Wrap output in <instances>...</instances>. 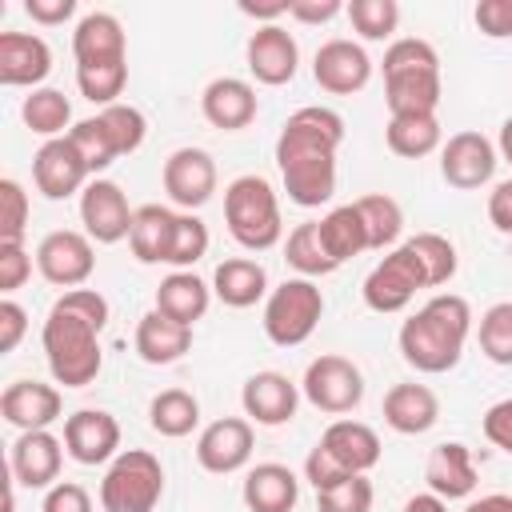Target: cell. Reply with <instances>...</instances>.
Segmentation results:
<instances>
[{
    "label": "cell",
    "mask_w": 512,
    "mask_h": 512,
    "mask_svg": "<svg viewBox=\"0 0 512 512\" xmlns=\"http://www.w3.org/2000/svg\"><path fill=\"white\" fill-rule=\"evenodd\" d=\"M32 276V256L24 244H0V292L12 296Z\"/></svg>",
    "instance_id": "48"
},
{
    "label": "cell",
    "mask_w": 512,
    "mask_h": 512,
    "mask_svg": "<svg viewBox=\"0 0 512 512\" xmlns=\"http://www.w3.org/2000/svg\"><path fill=\"white\" fill-rule=\"evenodd\" d=\"M312 80L328 96H356L372 80V56L356 40H344V36L324 40L312 56Z\"/></svg>",
    "instance_id": "14"
},
{
    "label": "cell",
    "mask_w": 512,
    "mask_h": 512,
    "mask_svg": "<svg viewBox=\"0 0 512 512\" xmlns=\"http://www.w3.org/2000/svg\"><path fill=\"white\" fill-rule=\"evenodd\" d=\"M68 140H72V148L80 152V160L88 164L92 176H100L104 168H112V160H120L116 148H112V140H108V132H104V124H100V116L76 120L72 132H68Z\"/></svg>",
    "instance_id": "45"
},
{
    "label": "cell",
    "mask_w": 512,
    "mask_h": 512,
    "mask_svg": "<svg viewBox=\"0 0 512 512\" xmlns=\"http://www.w3.org/2000/svg\"><path fill=\"white\" fill-rule=\"evenodd\" d=\"M240 496H244L248 512H292L296 500H300V480L288 464L268 460V464L248 468Z\"/></svg>",
    "instance_id": "28"
},
{
    "label": "cell",
    "mask_w": 512,
    "mask_h": 512,
    "mask_svg": "<svg viewBox=\"0 0 512 512\" xmlns=\"http://www.w3.org/2000/svg\"><path fill=\"white\" fill-rule=\"evenodd\" d=\"M384 424L400 436H420L428 432L436 420H440V400L428 384H416V380H404V384H392L384 392Z\"/></svg>",
    "instance_id": "26"
},
{
    "label": "cell",
    "mask_w": 512,
    "mask_h": 512,
    "mask_svg": "<svg viewBox=\"0 0 512 512\" xmlns=\"http://www.w3.org/2000/svg\"><path fill=\"white\" fill-rule=\"evenodd\" d=\"M244 60H248V72L256 84H268V88H280V84H292L296 80V68H300V44L288 28L280 24H260L248 44H244Z\"/></svg>",
    "instance_id": "17"
},
{
    "label": "cell",
    "mask_w": 512,
    "mask_h": 512,
    "mask_svg": "<svg viewBox=\"0 0 512 512\" xmlns=\"http://www.w3.org/2000/svg\"><path fill=\"white\" fill-rule=\"evenodd\" d=\"M60 464H64V440L52 436L48 428L40 432H20L8 448V472L24 488H52L60 484Z\"/></svg>",
    "instance_id": "20"
},
{
    "label": "cell",
    "mask_w": 512,
    "mask_h": 512,
    "mask_svg": "<svg viewBox=\"0 0 512 512\" xmlns=\"http://www.w3.org/2000/svg\"><path fill=\"white\" fill-rule=\"evenodd\" d=\"M480 428H484V436H488V444H492V448H500V452H508V456H512V396H504V400L488 404V412H484Z\"/></svg>",
    "instance_id": "51"
},
{
    "label": "cell",
    "mask_w": 512,
    "mask_h": 512,
    "mask_svg": "<svg viewBox=\"0 0 512 512\" xmlns=\"http://www.w3.org/2000/svg\"><path fill=\"white\" fill-rule=\"evenodd\" d=\"M320 244L324 252L336 260V268L360 252H368V232H364V220L356 212V200L352 204H336L332 212H324L320 220Z\"/></svg>",
    "instance_id": "33"
},
{
    "label": "cell",
    "mask_w": 512,
    "mask_h": 512,
    "mask_svg": "<svg viewBox=\"0 0 512 512\" xmlns=\"http://www.w3.org/2000/svg\"><path fill=\"white\" fill-rule=\"evenodd\" d=\"M212 296L228 308H252L256 300H268V272L252 256H228L212 272Z\"/></svg>",
    "instance_id": "30"
},
{
    "label": "cell",
    "mask_w": 512,
    "mask_h": 512,
    "mask_svg": "<svg viewBox=\"0 0 512 512\" xmlns=\"http://www.w3.org/2000/svg\"><path fill=\"white\" fill-rule=\"evenodd\" d=\"M20 120L36 136L56 140V136L72 132V104H68V96L60 88H32L24 96V104H20Z\"/></svg>",
    "instance_id": "34"
},
{
    "label": "cell",
    "mask_w": 512,
    "mask_h": 512,
    "mask_svg": "<svg viewBox=\"0 0 512 512\" xmlns=\"http://www.w3.org/2000/svg\"><path fill=\"white\" fill-rule=\"evenodd\" d=\"M32 180H36V192L44 200H68L76 192L88 188L92 172L88 164L80 160V152L72 148L68 136H56V140H44L32 156Z\"/></svg>",
    "instance_id": "18"
},
{
    "label": "cell",
    "mask_w": 512,
    "mask_h": 512,
    "mask_svg": "<svg viewBox=\"0 0 512 512\" xmlns=\"http://www.w3.org/2000/svg\"><path fill=\"white\" fill-rule=\"evenodd\" d=\"M344 476H348V472H344V468H340V464H336V460H332V456H328L320 444H316V448L304 456V480H308L316 492H324V488L340 484Z\"/></svg>",
    "instance_id": "52"
},
{
    "label": "cell",
    "mask_w": 512,
    "mask_h": 512,
    "mask_svg": "<svg viewBox=\"0 0 512 512\" xmlns=\"http://www.w3.org/2000/svg\"><path fill=\"white\" fill-rule=\"evenodd\" d=\"M468 336H472V304L456 292H440L400 324L396 344L408 368L424 376H440L460 364Z\"/></svg>",
    "instance_id": "3"
},
{
    "label": "cell",
    "mask_w": 512,
    "mask_h": 512,
    "mask_svg": "<svg viewBox=\"0 0 512 512\" xmlns=\"http://www.w3.org/2000/svg\"><path fill=\"white\" fill-rule=\"evenodd\" d=\"M404 244H408L412 256L420 260L428 288H440V284H448V280L456 276V264H460V260H456V244H452L448 236H440V232H416V236H408Z\"/></svg>",
    "instance_id": "39"
},
{
    "label": "cell",
    "mask_w": 512,
    "mask_h": 512,
    "mask_svg": "<svg viewBox=\"0 0 512 512\" xmlns=\"http://www.w3.org/2000/svg\"><path fill=\"white\" fill-rule=\"evenodd\" d=\"M376 488L368 476H344L340 484L316 492V512H372Z\"/></svg>",
    "instance_id": "46"
},
{
    "label": "cell",
    "mask_w": 512,
    "mask_h": 512,
    "mask_svg": "<svg viewBox=\"0 0 512 512\" xmlns=\"http://www.w3.org/2000/svg\"><path fill=\"white\" fill-rule=\"evenodd\" d=\"M200 112H204V120H208L212 128H220V132H240V128H248V124L256 120V112H260L256 88H252L248 80H240V76H216V80H208L204 92H200Z\"/></svg>",
    "instance_id": "25"
},
{
    "label": "cell",
    "mask_w": 512,
    "mask_h": 512,
    "mask_svg": "<svg viewBox=\"0 0 512 512\" xmlns=\"http://www.w3.org/2000/svg\"><path fill=\"white\" fill-rule=\"evenodd\" d=\"M344 144V116L324 104L296 108L276 136V168L284 192L300 208H320L336 196V152Z\"/></svg>",
    "instance_id": "1"
},
{
    "label": "cell",
    "mask_w": 512,
    "mask_h": 512,
    "mask_svg": "<svg viewBox=\"0 0 512 512\" xmlns=\"http://www.w3.org/2000/svg\"><path fill=\"white\" fill-rule=\"evenodd\" d=\"M324 316V292L316 280H304V276H292L284 284H276L264 300V336L276 344V348H296L304 344L316 324Z\"/></svg>",
    "instance_id": "7"
},
{
    "label": "cell",
    "mask_w": 512,
    "mask_h": 512,
    "mask_svg": "<svg viewBox=\"0 0 512 512\" xmlns=\"http://www.w3.org/2000/svg\"><path fill=\"white\" fill-rule=\"evenodd\" d=\"M356 212L368 232V252H392L404 232V208L388 192H368L356 200Z\"/></svg>",
    "instance_id": "35"
},
{
    "label": "cell",
    "mask_w": 512,
    "mask_h": 512,
    "mask_svg": "<svg viewBox=\"0 0 512 512\" xmlns=\"http://www.w3.org/2000/svg\"><path fill=\"white\" fill-rule=\"evenodd\" d=\"M384 104L388 116H436L440 108V56L428 40L420 36H404L392 40L384 60Z\"/></svg>",
    "instance_id": "4"
},
{
    "label": "cell",
    "mask_w": 512,
    "mask_h": 512,
    "mask_svg": "<svg viewBox=\"0 0 512 512\" xmlns=\"http://www.w3.org/2000/svg\"><path fill=\"white\" fill-rule=\"evenodd\" d=\"M64 452L84 464H112L120 456V420L104 408H80L64 420Z\"/></svg>",
    "instance_id": "15"
},
{
    "label": "cell",
    "mask_w": 512,
    "mask_h": 512,
    "mask_svg": "<svg viewBox=\"0 0 512 512\" xmlns=\"http://www.w3.org/2000/svg\"><path fill=\"white\" fill-rule=\"evenodd\" d=\"M476 336H480V352L492 364L512 368V300H500V304L484 308Z\"/></svg>",
    "instance_id": "43"
},
{
    "label": "cell",
    "mask_w": 512,
    "mask_h": 512,
    "mask_svg": "<svg viewBox=\"0 0 512 512\" xmlns=\"http://www.w3.org/2000/svg\"><path fill=\"white\" fill-rule=\"evenodd\" d=\"M136 208L128 204L124 188L108 176H92L88 188L80 192V224L92 244H120L132 232Z\"/></svg>",
    "instance_id": "13"
},
{
    "label": "cell",
    "mask_w": 512,
    "mask_h": 512,
    "mask_svg": "<svg viewBox=\"0 0 512 512\" xmlns=\"http://www.w3.org/2000/svg\"><path fill=\"white\" fill-rule=\"evenodd\" d=\"M424 480H428V492H436L440 500H468L480 484L472 448L460 444V440L436 444L424 460Z\"/></svg>",
    "instance_id": "24"
},
{
    "label": "cell",
    "mask_w": 512,
    "mask_h": 512,
    "mask_svg": "<svg viewBox=\"0 0 512 512\" xmlns=\"http://www.w3.org/2000/svg\"><path fill=\"white\" fill-rule=\"evenodd\" d=\"M252 420L248 416H220L196 436V464L212 476L240 472L252 460Z\"/></svg>",
    "instance_id": "16"
},
{
    "label": "cell",
    "mask_w": 512,
    "mask_h": 512,
    "mask_svg": "<svg viewBox=\"0 0 512 512\" xmlns=\"http://www.w3.org/2000/svg\"><path fill=\"white\" fill-rule=\"evenodd\" d=\"M360 40H388L400 24V4L396 0H352L344 8Z\"/></svg>",
    "instance_id": "44"
},
{
    "label": "cell",
    "mask_w": 512,
    "mask_h": 512,
    "mask_svg": "<svg viewBox=\"0 0 512 512\" xmlns=\"http://www.w3.org/2000/svg\"><path fill=\"white\" fill-rule=\"evenodd\" d=\"M224 224L228 236L244 248V252H268L280 244L284 236V216H280V196L276 188L256 176L244 172L224 188Z\"/></svg>",
    "instance_id": "5"
},
{
    "label": "cell",
    "mask_w": 512,
    "mask_h": 512,
    "mask_svg": "<svg viewBox=\"0 0 512 512\" xmlns=\"http://www.w3.org/2000/svg\"><path fill=\"white\" fill-rule=\"evenodd\" d=\"M36 272L56 284V288H84L88 276L96 272V248L88 232L76 228H56L36 244Z\"/></svg>",
    "instance_id": "10"
},
{
    "label": "cell",
    "mask_w": 512,
    "mask_h": 512,
    "mask_svg": "<svg viewBox=\"0 0 512 512\" xmlns=\"http://www.w3.org/2000/svg\"><path fill=\"white\" fill-rule=\"evenodd\" d=\"M160 496H164V464L148 448H124L100 480L104 512H156Z\"/></svg>",
    "instance_id": "6"
},
{
    "label": "cell",
    "mask_w": 512,
    "mask_h": 512,
    "mask_svg": "<svg viewBox=\"0 0 512 512\" xmlns=\"http://www.w3.org/2000/svg\"><path fill=\"white\" fill-rule=\"evenodd\" d=\"M40 512H92V496H88L84 484H76V480H60V484H52V488L44 492Z\"/></svg>",
    "instance_id": "50"
},
{
    "label": "cell",
    "mask_w": 512,
    "mask_h": 512,
    "mask_svg": "<svg viewBox=\"0 0 512 512\" xmlns=\"http://www.w3.org/2000/svg\"><path fill=\"white\" fill-rule=\"evenodd\" d=\"M300 392H304V400L312 408H320L328 416H348L364 400V372L348 356L324 352V356L308 360L304 380H300Z\"/></svg>",
    "instance_id": "8"
},
{
    "label": "cell",
    "mask_w": 512,
    "mask_h": 512,
    "mask_svg": "<svg viewBox=\"0 0 512 512\" xmlns=\"http://www.w3.org/2000/svg\"><path fill=\"white\" fill-rule=\"evenodd\" d=\"M348 476H368L376 464H380V436H376V428H368L364 420H348V416H340V420H332L324 432H320V440H316Z\"/></svg>",
    "instance_id": "23"
},
{
    "label": "cell",
    "mask_w": 512,
    "mask_h": 512,
    "mask_svg": "<svg viewBox=\"0 0 512 512\" xmlns=\"http://www.w3.org/2000/svg\"><path fill=\"white\" fill-rule=\"evenodd\" d=\"M24 12H28L36 24H44V28H56V24L72 20V12H76V0H24Z\"/></svg>",
    "instance_id": "56"
},
{
    "label": "cell",
    "mask_w": 512,
    "mask_h": 512,
    "mask_svg": "<svg viewBox=\"0 0 512 512\" xmlns=\"http://www.w3.org/2000/svg\"><path fill=\"white\" fill-rule=\"evenodd\" d=\"M208 224L196 212H176V232H172V248H168V264L172 272H192L196 260L208 256Z\"/></svg>",
    "instance_id": "41"
},
{
    "label": "cell",
    "mask_w": 512,
    "mask_h": 512,
    "mask_svg": "<svg viewBox=\"0 0 512 512\" xmlns=\"http://www.w3.org/2000/svg\"><path fill=\"white\" fill-rule=\"evenodd\" d=\"M160 180H164L168 200H172L180 212H196V208H204V204L216 196L220 172H216L212 152L184 144V148H176V152L164 160Z\"/></svg>",
    "instance_id": "12"
},
{
    "label": "cell",
    "mask_w": 512,
    "mask_h": 512,
    "mask_svg": "<svg viewBox=\"0 0 512 512\" xmlns=\"http://www.w3.org/2000/svg\"><path fill=\"white\" fill-rule=\"evenodd\" d=\"M240 408H244V416L252 420V424H260V428H280V424H288L292 416H296V408H300V384H292L284 372H276V368H260V372H252L248 380H244V388H240Z\"/></svg>",
    "instance_id": "19"
},
{
    "label": "cell",
    "mask_w": 512,
    "mask_h": 512,
    "mask_svg": "<svg viewBox=\"0 0 512 512\" xmlns=\"http://www.w3.org/2000/svg\"><path fill=\"white\" fill-rule=\"evenodd\" d=\"M472 20L488 40H508L512 36V0H480L472 8Z\"/></svg>",
    "instance_id": "49"
},
{
    "label": "cell",
    "mask_w": 512,
    "mask_h": 512,
    "mask_svg": "<svg viewBox=\"0 0 512 512\" xmlns=\"http://www.w3.org/2000/svg\"><path fill=\"white\" fill-rule=\"evenodd\" d=\"M344 8L348 4H340V0H288V16L300 20V24H328Z\"/></svg>",
    "instance_id": "54"
},
{
    "label": "cell",
    "mask_w": 512,
    "mask_h": 512,
    "mask_svg": "<svg viewBox=\"0 0 512 512\" xmlns=\"http://www.w3.org/2000/svg\"><path fill=\"white\" fill-rule=\"evenodd\" d=\"M404 512H448V500H440L436 492H416L404 500Z\"/></svg>",
    "instance_id": "58"
},
{
    "label": "cell",
    "mask_w": 512,
    "mask_h": 512,
    "mask_svg": "<svg viewBox=\"0 0 512 512\" xmlns=\"http://www.w3.org/2000/svg\"><path fill=\"white\" fill-rule=\"evenodd\" d=\"M464 512H512V496L508 492H488L464 504Z\"/></svg>",
    "instance_id": "57"
},
{
    "label": "cell",
    "mask_w": 512,
    "mask_h": 512,
    "mask_svg": "<svg viewBox=\"0 0 512 512\" xmlns=\"http://www.w3.org/2000/svg\"><path fill=\"white\" fill-rule=\"evenodd\" d=\"M208 304H212V284L208 280H200L196 272H168L160 280V288H156V304L152 308L164 312L168 320L192 328L208 312Z\"/></svg>",
    "instance_id": "31"
},
{
    "label": "cell",
    "mask_w": 512,
    "mask_h": 512,
    "mask_svg": "<svg viewBox=\"0 0 512 512\" xmlns=\"http://www.w3.org/2000/svg\"><path fill=\"white\" fill-rule=\"evenodd\" d=\"M384 140L404 160H420V156H432L436 148H444V132H440L436 116H388Z\"/></svg>",
    "instance_id": "36"
},
{
    "label": "cell",
    "mask_w": 512,
    "mask_h": 512,
    "mask_svg": "<svg viewBox=\"0 0 512 512\" xmlns=\"http://www.w3.org/2000/svg\"><path fill=\"white\" fill-rule=\"evenodd\" d=\"M96 116H100V124H104L116 156H132L144 144V136H148V120H144V112L136 104H108Z\"/></svg>",
    "instance_id": "42"
},
{
    "label": "cell",
    "mask_w": 512,
    "mask_h": 512,
    "mask_svg": "<svg viewBox=\"0 0 512 512\" xmlns=\"http://www.w3.org/2000/svg\"><path fill=\"white\" fill-rule=\"evenodd\" d=\"M64 396L44 380H12L0 396V416L20 432H40L60 420Z\"/></svg>",
    "instance_id": "22"
},
{
    "label": "cell",
    "mask_w": 512,
    "mask_h": 512,
    "mask_svg": "<svg viewBox=\"0 0 512 512\" xmlns=\"http://www.w3.org/2000/svg\"><path fill=\"white\" fill-rule=\"evenodd\" d=\"M240 12L244 16H252V20H276V16H288V0H276V4H240Z\"/></svg>",
    "instance_id": "59"
},
{
    "label": "cell",
    "mask_w": 512,
    "mask_h": 512,
    "mask_svg": "<svg viewBox=\"0 0 512 512\" xmlns=\"http://www.w3.org/2000/svg\"><path fill=\"white\" fill-rule=\"evenodd\" d=\"M488 220H492L496 232L512 236V176L500 180V184L488 192Z\"/></svg>",
    "instance_id": "55"
},
{
    "label": "cell",
    "mask_w": 512,
    "mask_h": 512,
    "mask_svg": "<svg viewBox=\"0 0 512 512\" xmlns=\"http://www.w3.org/2000/svg\"><path fill=\"white\" fill-rule=\"evenodd\" d=\"M420 288H428L420 260L412 256L408 244H396V248L384 252V260L364 276L360 296H364V304H368L372 312L392 316V312H404V308L416 300Z\"/></svg>",
    "instance_id": "9"
},
{
    "label": "cell",
    "mask_w": 512,
    "mask_h": 512,
    "mask_svg": "<svg viewBox=\"0 0 512 512\" xmlns=\"http://www.w3.org/2000/svg\"><path fill=\"white\" fill-rule=\"evenodd\" d=\"M108 328V300L96 288H72L64 292L40 328L44 360L56 384L64 388H88L104 368L100 332Z\"/></svg>",
    "instance_id": "2"
},
{
    "label": "cell",
    "mask_w": 512,
    "mask_h": 512,
    "mask_svg": "<svg viewBox=\"0 0 512 512\" xmlns=\"http://www.w3.org/2000/svg\"><path fill=\"white\" fill-rule=\"evenodd\" d=\"M132 344H136V356H140L144 364L164 368V364H176V360L192 348V328H188V324H176V320H168L164 312L152 308V312H144V316L136 320Z\"/></svg>",
    "instance_id": "29"
},
{
    "label": "cell",
    "mask_w": 512,
    "mask_h": 512,
    "mask_svg": "<svg viewBox=\"0 0 512 512\" xmlns=\"http://www.w3.org/2000/svg\"><path fill=\"white\" fill-rule=\"evenodd\" d=\"M148 424H152V432L180 440L200 424V400L188 388H164L148 404Z\"/></svg>",
    "instance_id": "37"
},
{
    "label": "cell",
    "mask_w": 512,
    "mask_h": 512,
    "mask_svg": "<svg viewBox=\"0 0 512 512\" xmlns=\"http://www.w3.org/2000/svg\"><path fill=\"white\" fill-rule=\"evenodd\" d=\"M172 232H176V212L164 204H140L132 216V232H128V248L140 264H168V248H172Z\"/></svg>",
    "instance_id": "32"
},
{
    "label": "cell",
    "mask_w": 512,
    "mask_h": 512,
    "mask_svg": "<svg viewBox=\"0 0 512 512\" xmlns=\"http://www.w3.org/2000/svg\"><path fill=\"white\" fill-rule=\"evenodd\" d=\"M284 260H288V268H296V276H304V280H316V276H328V272H336V260L324 252V244H320V224L316 220H304V224H296L292 232H288V240H284Z\"/></svg>",
    "instance_id": "38"
},
{
    "label": "cell",
    "mask_w": 512,
    "mask_h": 512,
    "mask_svg": "<svg viewBox=\"0 0 512 512\" xmlns=\"http://www.w3.org/2000/svg\"><path fill=\"white\" fill-rule=\"evenodd\" d=\"M124 84H128V60H120V64H76V88L96 108L120 104Z\"/></svg>",
    "instance_id": "40"
},
{
    "label": "cell",
    "mask_w": 512,
    "mask_h": 512,
    "mask_svg": "<svg viewBox=\"0 0 512 512\" xmlns=\"http://www.w3.org/2000/svg\"><path fill=\"white\" fill-rule=\"evenodd\" d=\"M28 228V192L16 176L0 180V244H24Z\"/></svg>",
    "instance_id": "47"
},
{
    "label": "cell",
    "mask_w": 512,
    "mask_h": 512,
    "mask_svg": "<svg viewBox=\"0 0 512 512\" xmlns=\"http://www.w3.org/2000/svg\"><path fill=\"white\" fill-rule=\"evenodd\" d=\"M496 152H500V160H508V168H512V116L500 124V136H496Z\"/></svg>",
    "instance_id": "60"
},
{
    "label": "cell",
    "mask_w": 512,
    "mask_h": 512,
    "mask_svg": "<svg viewBox=\"0 0 512 512\" xmlns=\"http://www.w3.org/2000/svg\"><path fill=\"white\" fill-rule=\"evenodd\" d=\"M24 332H28V312L12 296H4L0 300V352H16Z\"/></svg>",
    "instance_id": "53"
},
{
    "label": "cell",
    "mask_w": 512,
    "mask_h": 512,
    "mask_svg": "<svg viewBox=\"0 0 512 512\" xmlns=\"http://www.w3.org/2000/svg\"><path fill=\"white\" fill-rule=\"evenodd\" d=\"M52 72V48L36 32H0V84L4 88H44Z\"/></svg>",
    "instance_id": "21"
},
{
    "label": "cell",
    "mask_w": 512,
    "mask_h": 512,
    "mask_svg": "<svg viewBox=\"0 0 512 512\" xmlns=\"http://www.w3.org/2000/svg\"><path fill=\"white\" fill-rule=\"evenodd\" d=\"M496 164H500L496 144L476 128L452 132L440 148V176H444L448 188H460V192L484 188L496 176Z\"/></svg>",
    "instance_id": "11"
},
{
    "label": "cell",
    "mask_w": 512,
    "mask_h": 512,
    "mask_svg": "<svg viewBox=\"0 0 512 512\" xmlns=\"http://www.w3.org/2000/svg\"><path fill=\"white\" fill-rule=\"evenodd\" d=\"M72 56L76 64H120L128 60L124 24L112 12H84L72 32Z\"/></svg>",
    "instance_id": "27"
}]
</instances>
